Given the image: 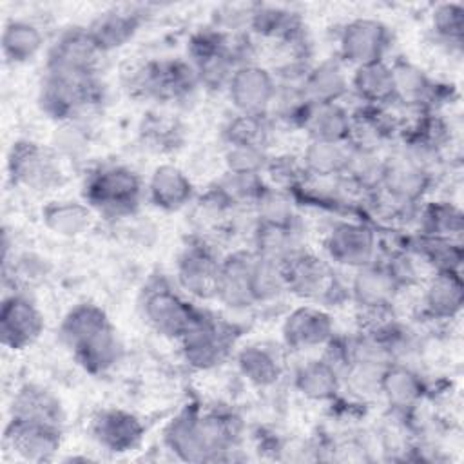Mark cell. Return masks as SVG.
<instances>
[{"mask_svg":"<svg viewBox=\"0 0 464 464\" xmlns=\"http://www.w3.org/2000/svg\"><path fill=\"white\" fill-rule=\"evenodd\" d=\"M464 306V281L460 270H439L426 281L422 312L435 321L455 319Z\"/></svg>","mask_w":464,"mask_h":464,"instance_id":"cb8c5ba5","label":"cell"},{"mask_svg":"<svg viewBox=\"0 0 464 464\" xmlns=\"http://www.w3.org/2000/svg\"><path fill=\"white\" fill-rule=\"evenodd\" d=\"M63 442V426L9 419L4 446L24 462H49L56 459Z\"/></svg>","mask_w":464,"mask_h":464,"instance_id":"9a60e30c","label":"cell"},{"mask_svg":"<svg viewBox=\"0 0 464 464\" xmlns=\"http://www.w3.org/2000/svg\"><path fill=\"white\" fill-rule=\"evenodd\" d=\"M100 100L102 89L96 76L74 80L44 72L36 94V103L42 114L58 125L80 121L87 111L100 103Z\"/></svg>","mask_w":464,"mask_h":464,"instance_id":"7a4b0ae2","label":"cell"},{"mask_svg":"<svg viewBox=\"0 0 464 464\" xmlns=\"http://www.w3.org/2000/svg\"><path fill=\"white\" fill-rule=\"evenodd\" d=\"M406 248L420 263L430 265L433 272L460 270L464 261V250H462L460 239L439 237V236H428V234L417 232L410 241V246Z\"/></svg>","mask_w":464,"mask_h":464,"instance_id":"f35d334b","label":"cell"},{"mask_svg":"<svg viewBox=\"0 0 464 464\" xmlns=\"http://www.w3.org/2000/svg\"><path fill=\"white\" fill-rule=\"evenodd\" d=\"M45 36L31 20L25 18H9L4 24L0 47L2 56L9 65H24L33 62L44 49Z\"/></svg>","mask_w":464,"mask_h":464,"instance_id":"d590c367","label":"cell"},{"mask_svg":"<svg viewBox=\"0 0 464 464\" xmlns=\"http://www.w3.org/2000/svg\"><path fill=\"white\" fill-rule=\"evenodd\" d=\"M399 294V285L379 259L353 270L348 286V297L364 315L373 319L384 317L392 310Z\"/></svg>","mask_w":464,"mask_h":464,"instance_id":"2e32d148","label":"cell"},{"mask_svg":"<svg viewBox=\"0 0 464 464\" xmlns=\"http://www.w3.org/2000/svg\"><path fill=\"white\" fill-rule=\"evenodd\" d=\"M71 353L85 373L100 377L118 366L123 357V344L116 328L109 326L80 344Z\"/></svg>","mask_w":464,"mask_h":464,"instance_id":"e575fe53","label":"cell"},{"mask_svg":"<svg viewBox=\"0 0 464 464\" xmlns=\"http://www.w3.org/2000/svg\"><path fill=\"white\" fill-rule=\"evenodd\" d=\"M143 198L140 174L121 163L94 167L83 181V201L109 219L130 218L138 212Z\"/></svg>","mask_w":464,"mask_h":464,"instance_id":"6da1fadb","label":"cell"},{"mask_svg":"<svg viewBox=\"0 0 464 464\" xmlns=\"http://www.w3.org/2000/svg\"><path fill=\"white\" fill-rule=\"evenodd\" d=\"M199 411L201 408L198 404H187L167 422L163 430L165 448L179 460L203 462L198 431Z\"/></svg>","mask_w":464,"mask_h":464,"instance_id":"d6a6232c","label":"cell"},{"mask_svg":"<svg viewBox=\"0 0 464 464\" xmlns=\"http://www.w3.org/2000/svg\"><path fill=\"white\" fill-rule=\"evenodd\" d=\"M252 243L254 252L261 257L285 263L294 254L304 250V232L301 223L292 225H270L256 221L252 230Z\"/></svg>","mask_w":464,"mask_h":464,"instance_id":"f546056e","label":"cell"},{"mask_svg":"<svg viewBox=\"0 0 464 464\" xmlns=\"http://www.w3.org/2000/svg\"><path fill=\"white\" fill-rule=\"evenodd\" d=\"M426 392L428 388L422 375L404 361L388 364L379 381V395H382L386 404L401 415L415 410Z\"/></svg>","mask_w":464,"mask_h":464,"instance_id":"7402d4cb","label":"cell"},{"mask_svg":"<svg viewBox=\"0 0 464 464\" xmlns=\"http://www.w3.org/2000/svg\"><path fill=\"white\" fill-rule=\"evenodd\" d=\"M223 160L228 174L254 176V174H265L270 156L265 147L227 145Z\"/></svg>","mask_w":464,"mask_h":464,"instance_id":"bcb514c9","label":"cell"},{"mask_svg":"<svg viewBox=\"0 0 464 464\" xmlns=\"http://www.w3.org/2000/svg\"><path fill=\"white\" fill-rule=\"evenodd\" d=\"M348 161V143L308 140L301 154V169L310 179H334L344 174Z\"/></svg>","mask_w":464,"mask_h":464,"instance_id":"74e56055","label":"cell"},{"mask_svg":"<svg viewBox=\"0 0 464 464\" xmlns=\"http://www.w3.org/2000/svg\"><path fill=\"white\" fill-rule=\"evenodd\" d=\"M310 103H335L350 94V72L339 58H326L312 63L301 82Z\"/></svg>","mask_w":464,"mask_h":464,"instance_id":"d4e9b609","label":"cell"},{"mask_svg":"<svg viewBox=\"0 0 464 464\" xmlns=\"http://www.w3.org/2000/svg\"><path fill=\"white\" fill-rule=\"evenodd\" d=\"M9 419L63 426L65 411L51 390L36 382H25L13 393Z\"/></svg>","mask_w":464,"mask_h":464,"instance_id":"4316f807","label":"cell"},{"mask_svg":"<svg viewBox=\"0 0 464 464\" xmlns=\"http://www.w3.org/2000/svg\"><path fill=\"white\" fill-rule=\"evenodd\" d=\"M102 56L87 27H69L49 45L45 53V72L74 80L94 78Z\"/></svg>","mask_w":464,"mask_h":464,"instance_id":"9c48e42d","label":"cell"},{"mask_svg":"<svg viewBox=\"0 0 464 464\" xmlns=\"http://www.w3.org/2000/svg\"><path fill=\"white\" fill-rule=\"evenodd\" d=\"M145 194L149 203L163 212H179L196 198L192 179L174 163H160L149 176Z\"/></svg>","mask_w":464,"mask_h":464,"instance_id":"ffe728a7","label":"cell"},{"mask_svg":"<svg viewBox=\"0 0 464 464\" xmlns=\"http://www.w3.org/2000/svg\"><path fill=\"white\" fill-rule=\"evenodd\" d=\"M94 214L85 201L78 199H51L40 210L44 227L60 237H78L89 232Z\"/></svg>","mask_w":464,"mask_h":464,"instance_id":"836d02e7","label":"cell"},{"mask_svg":"<svg viewBox=\"0 0 464 464\" xmlns=\"http://www.w3.org/2000/svg\"><path fill=\"white\" fill-rule=\"evenodd\" d=\"M283 274L286 294L315 304L332 303L341 292L332 263L306 248L283 263Z\"/></svg>","mask_w":464,"mask_h":464,"instance_id":"ba28073f","label":"cell"},{"mask_svg":"<svg viewBox=\"0 0 464 464\" xmlns=\"http://www.w3.org/2000/svg\"><path fill=\"white\" fill-rule=\"evenodd\" d=\"M221 257L199 237H192L176 259V286L198 301L216 299Z\"/></svg>","mask_w":464,"mask_h":464,"instance_id":"8fae6325","label":"cell"},{"mask_svg":"<svg viewBox=\"0 0 464 464\" xmlns=\"http://www.w3.org/2000/svg\"><path fill=\"white\" fill-rule=\"evenodd\" d=\"M250 286H252L254 304H266V303L277 301L283 294H286L283 265L277 261L261 257L254 252Z\"/></svg>","mask_w":464,"mask_h":464,"instance_id":"60d3db41","label":"cell"},{"mask_svg":"<svg viewBox=\"0 0 464 464\" xmlns=\"http://www.w3.org/2000/svg\"><path fill=\"white\" fill-rule=\"evenodd\" d=\"M254 263V250H234L221 257L216 301L230 310H246L254 304L250 274Z\"/></svg>","mask_w":464,"mask_h":464,"instance_id":"d6986e66","label":"cell"},{"mask_svg":"<svg viewBox=\"0 0 464 464\" xmlns=\"http://www.w3.org/2000/svg\"><path fill=\"white\" fill-rule=\"evenodd\" d=\"M232 334L227 324L214 315L198 310L190 324L176 341L183 362L196 372L218 368L230 353Z\"/></svg>","mask_w":464,"mask_h":464,"instance_id":"8992f818","label":"cell"},{"mask_svg":"<svg viewBox=\"0 0 464 464\" xmlns=\"http://www.w3.org/2000/svg\"><path fill=\"white\" fill-rule=\"evenodd\" d=\"M94 442L114 455H123L138 450L145 439L141 419L123 408H103L91 420Z\"/></svg>","mask_w":464,"mask_h":464,"instance_id":"ac0fdd59","label":"cell"},{"mask_svg":"<svg viewBox=\"0 0 464 464\" xmlns=\"http://www.w3.org/2000/svg\"><path fill=\"white\" fill-rule=\"evenodd\" d=\"M5 169L9 181L25 190L47 192L63 183L58 152L27 138L11 143Z\"/></svg>","mask_w":464,"mask_h":464,"instance_id":"277c9868","label":"cell"},{"mask_svg":"<svg viewBox=\"0 0 464 464\" xmlns=\"http://www.w3.org/2000/svg\"><path fill=\"white\" fill-rule=\"evenodd\" d=\"M281 337L285 346L292 352L324 348L335 337V321L332 314L319 304H301L286 314Z\"/></svg>","mask_w":464,"mask_h":464,"instance_id":"e0dca14e","label":"cell"},{"mask_svg":"<svg viewBox=\"0 0 464 464\" xmlns=\"http://www.w3.org/2000/svg\"><path fill=\"white\" fill-rule=\"evenodd\" d=\"M45 321L38 304L25 294L13 290L0 306V341L11 352L34 344L44 334Z\"/></svg>","mask_w":464,"mask_h":464,"instance_id":"5bb4252c","label":"cell"},{"mask_svg":"<svg viewBox=\"0 0 464 464\" xmlns=\"http://www.w3.org/2000/svg\"><path fill=\"white\" fill-rule=\"evenodd\" d=\"M143 13L136 7H111L91 20L87 27L102 54L125 47L140 31Z\"/></svg>","mask_w":464,"mask_h":464,"instance_id":"603a6c76","label":"cell"},{"mask_svg":"<svg viewBox=\"0 0 464 464\" xmlns=\"http://www.w3.org/2000/svg\"><path fill=\"white\" fill-rule=\"evenodd\" d=\"M225 91L236 112L270 114L277 94V76L256 62L243 63L234 69Z\"/></svg>","mask_w":464,"mask_h":464,"instance_id":"4fadbf2b","label":"cell"},{"mask_svg":"<svg viewBox=\"0 0 464 464\" xmlns=\"http://www.w3.org/2000/svg\"><path fill=\"white\" fill-rule=\"evenodd\" d=\"M2 276L5 283L13 285V290L25 292L29 286L42 283L47 276L45 259L36 254L24 252L2 261Z\"/></svg>","mask_w":464,"mask_h":464,"instance_id":"7bdbcfd3","label":"cell"},{"mask_svg":"<svg viewBox=\"0 0 464 464\" xmlns=\"http://www.w3.org/2000/svg\"><path fill=\"white\" fill-rule=\"evenodd\" d=\"M109 326H112V323L107 312L96 303L83 301L65 312L58 326V337L62 344L72 352Z\"/></svg>","mask_w":464,"mask_h":464,"instance_id":"1f68e13d","label":"cell"},{"mask_svg":"<svg viewBox=\"0 0 464 464\" xmlns=\"http://www.w3.org/2000/svg\"><path fill=\"white\" fill-rule=\"evenodd\" d=\"M350 92L362 105L390 107L395 103L393 72L388 60L353 67L350 72Z\"/></svg>","mask_w":464,"mask_h":464,"instance_id":"f1b7e54d","label":"cell"},{"mask_svg":"<svg viewBox=\"0 0 464 464\" xmlns=\"http://www.w3.org/2000/svg\"><path fill=\"white\" fill-rule=\"evenodd\" d=\"M308 140L350 143L353 130L352 111L343 102L335 103H312L306 120L303 123Z\"/></svg>","mask_w":464,"mask_h":464,"instance_id":"4dcf8cb0","label":"cell"},{"mask_svg":"<svg viewBox=\"0 0 464 464\" xmlns=\"http://www.w3.org/2000/svg\"><path fill=\"white\" fill-rule=\"evenodd\" d=\"M390 65L393 72L395 103L419 112L431 111L442 87L422 67L406 58H397L390 62Z\"/></svg>","mask_w":464,"mask_h":464,"instance_id":"44dd1931","label":"cell"},{"mask_svg":"<svg viewBox=\"0 0 464 464\" xmlns=\"http://www.w3.org/2000/svg\"><path fill=\"white\" fill-rule=\"evenodd\" d=\"M294 388L299 395L314 402H334L343 388L339 368L326 357L308 359L294 372Z\"/></svg>","mask_w":464,"mask_h":464,"instance_id":"484cf974","label":"cell"},{"mask_svg":"<svg viewBox=\"0 0 464 464\" xmlns=\"http://www.w3.org/2000/svg\"><path fill=\"white\" fill-rule=\"evenodd\" d=\"M393 34L377 18H353L343 25L337 38V58L346 67H359L388 60Z\"/></svg>","mask_w":464,"mask_h":464,"instance_id":"30bf717a","label":"cell"},{"mask_svg":"<svg viewBox=\"0 0 464 464\" xmlns=\"http://www.w3.org/2000/svg\"><path fill=\"white\" fill-rule=\"evenodd\" d=\"M326 257L332 265L357 270L379 257V239L375 230L364 221H335L323 241Z\"/></svg>","mask_w":464,"mask_h":464,"instance_id":"7c38bea8","label":"cell"},{"mask_svg":"<svg viewBox=\"0 0 464 464\" xmlns=\"http://www.w3.org/2000/svg\"><path fill=\"white\" fill-rule=\"evenodd\" d=\"M198 310L165 277L149 279L140 295V312L147 326L172 341L179 339Z\"/></svg>","mask_w":464,"mask_h":464,"instance_id":"3957f363","label":"cell"},{"mask_svg":"<svg viewBox=\"0 0 464 464\" xmlns=\"http://www.w3.org/2000/svg\"><path fill=\"white\" fill-rule=\"evenodd\" d=\"M433 181V172L411 160L402 150L382 158L377 187L373 192L392 203L393 208L404 210L424 203Z\"/></svg>","mask_w":464,"mask_h":464,"instance_id":"5b68a950","label":"cell"},{"mask_svg":"<svg viewBox=\"0 0 464 464\" xmlns=\"http://www.w3.org/2000/svg\"><path fill=\"white\" fill-rule=\"evenodd\" d=\"M464 230V216L459 207L450 201H428L419 212V232L439 237L460 239Z\"/></svg>","mask_w":464,"mask_h":464,"instance_id":"ab89813d","label":"cell"},{"mask_svg":"<svg viewBox=\"0 0 464 464\" xmlns=\"http://www.w3.org/2000/svg\"><path fill=\"white\" fill-rule=\"evenodd\" d=\"M199 87L194 67L188 60H150L140 65L130 76V89L158 102H179Z\"/></svg>","mask_w":464,"mask_h":464,"instance_id":"52a82bcc","label":"cell"},{"mask_svg":"<svg viewBox=\"0 0 464 464\" xmlns=\"http://www.w3.org/2000/svg\"><path fill=\"white\" fill-rule=\"evenodd\" d=\"M270 136L268 114H241L236 112L223 127V140L227 145L265 147Z\"/></svg>","mask_w":464,"mask_h":464,"instance_id":"b9f144b4","label":"cell"},{"mask_svg":"<svg viewBox=\"0 0 464 464\" xmlns=\"http://www.w3.org/2000/svg\"><path fill=\"white\" fill-rule=\"evenodd\" d=\"M246 29L259 38L277 40L285 45L303 42L301 16L281 5L252 4Z\"/></svg>","mask_w":464,"mask_h":464,"instance_id":"83f0119b","label":"cell"},{"mask_svg":"<svg viewBox=\"0 0 464 464\" xmlns=\"http://www.w3.org/2000/svg\"><path fill=\"white\" fill-rule=\"evenodd\" d=\"M431 31L440 44L460 49L464 40V5L459 2L437 4L431 11Z\"/></svg>","mask_w":464,"mask_h":464,"instance_id":"f6af8a7d","label":"cell"},{"mask_svg":"<svg viewBox=\"0 0 464 464\" xmlns=\"http://www.w3.org/2000/svg\"><path fill=\"white\" fill-rule=\"evenodd\" d=\"M236 366L239 375L254 388H272L283 377V362L276 350L261 343H250L237 350Z\"/></svg>","mask_w":464,"mask_h":464,"instance_id":"8d00e7d4","label":"cell"},{"mask_svg":"<svg viewBox=\"0 0 464 464\" xmlns=\"http://www.w3.org/2000/svg\"><path fill=\"white\" fill-rule=\"evenodd\" d=\"M382 263L401 290L410 288L419 281V266H417L419 259L408 248L392 252L388 259Z\"/></svg>","mask_w":464,"mask_h":464,"instance_id":"7dc6e473","label":"cell"},{"mask_svg":"<svg viewBox=\"0 0 464 464\" xmlns=\"http://www.w3.org/2000/svg\"><path fill=\"white\" fill-rule=\"evenodd\" d=\"M256 221L270 223V225H292L297 223L299 218L295 214V203L292 192L285 188H277L268 185L257 203L254 205Z\"/></svg>","mask_w":464,"mask_h":464,"instance_id":"ee69618b","label":"cell"}]
</instances>
